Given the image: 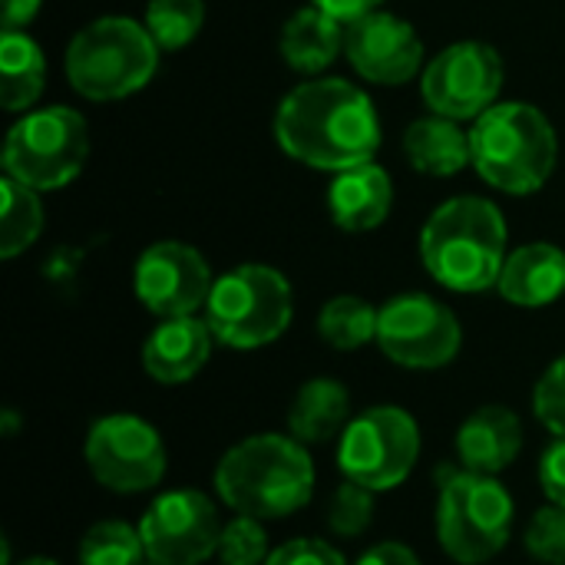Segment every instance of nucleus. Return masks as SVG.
Wrapping results in <instances>:
<instances>
[{
    "instance_id": "obj_11",
    "label": "nucleus",
    "mask_w": 565,
    "mask_h": 565,
    "mask_svg": "<svg viewBox=\"0 0 565 565\" xmlns=\"http://www.w3.org/2000/svg\"><path fill=\"white\" fill-rule=\"evenodd\" d=\"M139 536L149 563L202 565L218 553L222 520L212 497L202 490H169L142 513Z\"/></svg>"
},
{
    "instance_id": "obj_34",
    "label": "nucleus",
    "mask_w": 565,
    "mask_h": 565,
    "mask_svg": "<svg viewBox=\"0 0 565 565\" xmlns=\"http://www.w3.org/2000/svg\"><path fill=\"white\" fill-rule=\"evenodd\" d=\"M358 565H420V559L404 543H381V546L367 550L358 559Z\"/></svg>"
},
{
    "instance_id": "obj_24",
    "label": "nucleus",
    "mask_w": 565,
    "mask_h": 565,
    "mask_svg": "<svg viewBox=\"0 0 565 565\" xmlns=\"http://www.w3.org/2000/svg\"><path fill=\"white\" fill-rule=\"evenodd\" d=\"M0 195H3V209H0V258H17L23 248H30L40 238L43 209H40L36 189L17 182L13 175H3Z\"/></svg>"
},
{
    "instance_id": "obj_5",
    "label": "nucleus",
    "mask_w": 565,
    "mask_h": 565,
    "mask_svg": "<svg viewBox=\"0 0 565 565\" xmlns=\"http://www.w3.org/2000/svg\"><path fill=\"white\" fill-rule=\"evenodd\" d=\"M159 63V43L126 17H103L83 26L66 50L70 86L86 99H122L142 89Z\"/></svg>"
},
{
    "instance_id": "obj_18",
    "label": "nucleus",
    "mask_w": 565,
    "mask_h": 565,
    "mask_svg": "<svg viewBox=\"0 0 565 565\" xmlns=\"http://www.w3.org/2000/svg\"><path fill=\"white\" fill-rule=\"evenodd\" d=\"M500 295L520 308H543L565 291V252L536 242L516 248L497 281Z\"/></svg>"
},
{
    "instance_id": "obj_10",
    "label": "nucleus",
    "mask_w": 565,
    "mask_h": 565,
    "mask_svg": "<svg viewBox=\"0 0 565 565\" xmlns=\"http://www.w3.org/2000/svg\"><path fill=\"white\" fill-rule=\"evenodd\" d=\"M86 467L99 487L132 497L162 483L166 444L152 424L132 414H109L86 434Z\"/></svg>"
},
{
    "instance_id": "obj_31",
    "label": "nucleus",
    "mask_w": 565,
    "mask_h": 565,
    "mask_svg": "<svg viewBox=\"0 0 565 565\" xmlns=\"http://www.w3.org/2000/svg\"><path fill=\"white\" fill-rule=\"evenodd\" d=\"M533 411L553 437H565V354L540 377L533 391Z\"/></svg>"
},
{
    "instance_id": "obj_23",
    "label": "nucleus",
    "mask_w": 565,
    "mask_h": 565,
    "mask_svg": "<svg viewBox=\"0 0 565 565\" xmlns=\"http://www.w3.org/2000/svg\"><path fill=\"white\" fill-rule=\"evenodd\" d=\"M43 76H46V63L40 46L20 33V30H3L0 40V103L3 109L17 113L36 103V96L43 93Z\"/></svg>"
},
{
    "instance_id": "obj_4",
    "label": "nucleus",
    "mask_w": 565,
    "mask_h": 565,
    "mask_svg": "<svg viewBox=\"0 0 565 565\" xmlns=\"http://www.w3.org/2000/svg\"><path fill=\"white\" fill-rule=\"evenodd\" d=\"M470 156L493 189L526 195L546 185L556 166V132L536 106H490L470 129Z\"/></svg>"
},
{
    "instance_id": "obj_17",
    "label": "nucleus",
    "mask_w": 565,
    "mask_h": 565,
    "mask_svg": "<svg viewBox=\"0 0 565 565\" xmlns=\"http://www.w3.org/2000/svg\"><path fill=\"white\" fill-rule=\"evenodd\" d=\"M523 450V424L510 407H480L457 430V457L463 470L500 477L516 463Z\"/></svg>"
},
{
    "instance_id": "obj_20",
    "label": "nucleus",
    "mask_w": 565,
    "mask_h": 565,
    "mask_svg": "<svg viewBox=\"0 0 565 565\" xmlns=\"http://www.w3.org/2000/svg\"><path fill=\"white\" fill-rule=\"evenodd\" d=\"M351 424V394L334 377H315L301 384L288 407V434L311 447V444H331L341 437V430Z\"/></svg>"
},
{
    "instance_id": "obj_21",
    "label": "nucleus",
    "mask_w": 565,
    "mask_h": 565,
    "mask_svg": "<svg viewBox=\"0 0 565 565\" xmlns=\"http://www.w3.org/2000/svg\"><path fill=\"white\" fill-rule=\"evenodd\" d=\"M344 46L341 20L324 13L321 7L298 10L281 30V56L298 73H318L338 60Z\"/></svg>"
},
{
    "instance_id": "obj_33",
    "label": "nucleus",
    "mask_w": 565,
    "mask_h": 565,
    "mask_svg": "<svg viewBox=\"0 0 565 565\" xmlns=\"http://www.w3.org/2000/svg\"><path fill=\"white\" fill-rule=\"evenodd\" d=\"M540 487L550 503L565 507V437H556L540 460Z\"/></svg>"
},
{
    "instance_id": "obj_35",
    "label": "nucleus",
    "mask_w": 565,
    "mask_h": 565,
    "mask_svg": "<svg viewBox=\"0 0 565 565\" xmlns=\"http://www.w3.org/2000/svg\"><path fill=\"white\" fill-rule=\"evenodd\" d=\"M377 3H381V0H315V7H321L324 13L338 17L341 23H351V20H358V17H364V13L377 10Z\"/></svg>"
},
{
    "instance_id": "obj_38",
    "label": "nucleus",
    "mask_w": 565,
    "mask_h": 565,
    "mask_svg": "<svg viewBox=\"0 0 565 565\" xmlns=\"http://www.w3.org/2000/svg\"><path fill=\"white\" fill-rule=\"evenodd\" d=\"M146 565H159V563H146Z\"/></svg>"
},
{
    "instance_id": "obj_37",
    "label": "nucleus",
    "mask_w": 565,
    "mask_h": 565,
    "mask_svg": "<svg viewBox=\"0 0 565 565\" xmlns=\"http://www.w3.org/2000/svg\"><path fill=\"white\" fill-rule=\"evenodd\" d=\"M20 565H60V563H53V559H43V556H33V559H23Z\"/></svg>"
},
{
    "instance_id": "obj_9",
    "label": "nucleus",
    "mask_w": 565,
    "mask_h": 565,
    "mask_svg": "<svg viewBox=\"0 0 565 565\" xmlns=\"http://www.w3.org/2000/svg\"><path fill=\"white\" fill-rule=\"evenodd\" d=\"M89 152L86 122L66 106H50L20 119L3 142V172L46 192L79 175Z\"/></svg>"
},
{
    "instance_id": "obj_29",
    "label": "nucleus",
    "mask_w": 565,
    "mask_h": 565,
    "mask_svg": "<svg viewBox=\"0 0 565 565\" xmlns=\"http://www.w3.org/2000/svg\"><path fill=\"white\" fill-rule=\"evenodd\" d=\"M222 565H262L268 563L271 546H268V533L265 523L255 516H235L222 526V540H218V553Z\"/></svg>"
},
{
    "instance_id": "obj_7",
    "label": "nucleus",
    "mask_w": 565,
    "mask_h": 565,
    "mask_svg": "<svg viewBox=\"0 0 565 565\" xmlns=\"http://www.w3.org/2000/svg\"><path fill=\"white\" fill-rule=\"evenodd\" d=\"M513 497L497 477L460 470L440 487L437 540L460 565H483L500 556L513 533Z\"/></svg>"
},
{
    "instance_id": "obj_32",
    "label": "nucleus",
    "mask_w": 565,
    "mask_h": 565,
    "mask_svg": "<svg viewBox=\"0 0 565 565\" xmlns=\"http://www.w3.org/2000/svg\"><path fill=\"white\" fill-rule=\"evenodd\" d=\"M265 565H348V563H344V556H341L331 543L301 536V540H288V543H281L278 550H271V556H268V563Z\"/></svg>"
},
{
    "instance_id": "obj_30",
    "label": "nucleus",
    "mask_w": 565,
    "mask_h": 565,
    "mask_svg": "<svg viewBox=\"0 0 565 565\" xmlns=\"http://www.w3.org/2000/svg\"><path fill=\"white\" fill-rule=\"evenodd\" d=\"M526 553L546 565H565V507L546 503L526 526Z\"/></svg>"
},
{
    "instance_id": "obj_14",
    "label": "nucleus",
    "mask_w": 565,
    "mask_h": 565,
    "mask_svg": "<svg viewBox=\"0 0 565 565\" xmlns=\"http://www.w3.org/2000/svg\"><path fill=\"white\" fill-rule=\"evenodd\" d=\"M205 258L182 242H159L136 262V295L159 318H189L212 295Z\"/></svg>"
},
{
    "instance_id": "obj_22",
    "label": "nucleus",
    "mask_w": 565,
    "mask_h": 565,
    "mask_svg": "<svg viewBox=\"0 0 565 565\" xmlns=\"http://www.w3.org/2000/svg\"><path fill=\"white\" fill-rule=\"evenodd\" d=\"M404 152L411 166L427 175H454L467 162H473L470 132H460L447 116L417 119L404 136Z\"/></svg>"
},
{
    "instance_id": "obj_25",
    "label": "nucleus",
    "mask_w": 565,
    "mask_h": 565,
    "mask_svg": "<svg viewBox=\"0 0 565 565\" xmlns=\"http://www.w3.org/2000/svg\"><path fill=\"white\" fill-rule=\"evenodd\" d=\"M377 321H381V311L371 308L364 298L341 295L321 308L318 334L338 351H358V348L377 341Z\"/></svg>"
},
{
    "instance_id": "obj_1",
    "label": "nucleus",
    "mask_w": 565,
    "mask_h": 565,
    "mask_svg": "<svg viewBox=\"0 0 565 565\" xmlns=\"http://www.w3.org/2000/svg\"><path fill=\"white\" fill-rule=\"evenodd\" d=\"M275 132L291 159L331 172L371 162L381 146L371 96L344 79H311L291 89L278 106Z\"/></svg>"
},
{
    "instance_id": "obj_2",
    "label": "nucleus",
    "mask_w": 565,
    "mask_h": 565,
    "mask_svg": "<svg viewBox=\"0 0 565 565\" xmlns=\"http://www.w3.org/2000/svg\"><path fill=\"white\" fill-rule=\"evenodd\" d=\"M218 500L262 523L305 510L315 497V463L291 434H255L235 444L215 467Z\"/></svg>"
},
{
    "instance_id": "obj_12",
    "label": "nucleus",
    "mask_w": 565,
    "mask_h": 565,
    "mask_svg": "<svg viewBox=\"0 0 565 565\" xmlns=\"http://www.w3.org/2000/svg\"><path fill=\"white\" fill-rule=\"evenodd\" d=\"M377 344L401 367L434 371L457 358L463 331L447 305L427 295H401L381 308Z\"/></svg>"
},
{
    "instance_id": "obj_13",
    "label": "nucleus",
    "mask_w": 565,
    "mask_h": 565,
    "mask_svg": "<svg viewBox=\"0 0 565 565\" xmlns=\"http://www.w3.org/2000/svg\"><path fill=\"white\" fill-rule=\"evenodd\" d=\"M503 86V63L493 46L467 40L454 43L430 60L420 89L427 106L447 119L483 116Z\"/></svg>"
},
{
    "instance_id": "obj_28",
    "label": "nucleus",
    "mask_w": 565,
    "mask_h": 565,
    "mask_svg": "<svg viewBox=\"0 0 565 565\" xmlns=\"http://www.w3.org/2000/svg\"><path fill=\"white\" fill-rule=\"evenodd\" d=\"M374 510H377L374 507V490H367V487H361L354 480H344L334 490L331 503H328V526L341 540H358V536H364L371 530Z\"/></svg>"
},
{
    "instance_id": "obj_26",
    "label": "nucleus",
    "mask_w": 565,
    "mask_h": 565,
    "mask_svg": "<svg viewBox=\"0 0 565 565\" xmlns=\"http://www.w3.org/2000/svg\"><path fill=\"white\" fill-rule=\"evenodd\" d=\"M146 546L139 536V526H129L122 520H103L89 526L76 546L79 565H146Z\"/></svg>"
},
{
    "instance_id": "obj_36",
    "label": "nucleus",
    "mask_w": 565,
    "mask_h": 565,
    "mask_svg": "<svg viewBox=\"0 0 565 565\" xmlns=\"http://www.w3.org/2000/svg\"><path fill=\"white\" fill-rule=\"evenodd\" d=\"M40 10V0H3V30L26 26Z\"/></svg>"
},
{
    "instance_id": "obj_27",
    "label": "nucleus",
    "mask_w": 565,
    "mask_h": 565,
    "mask_svg": "<svg viewBox=\"0 0 565 565\" xmlns=\"http://www.w3.org/2000/svg\"><path fill=\"white\" fill-rule=\"evenodd\" d=\"M205 20L202 0H152L146 10V30L159 43V50L185 46Z\"/></svg>"
},
{
    "instance_id": "obj_6",
    "label": "nucleus",
    "mask_w": 565,
    "mask_h": 565,
    "mask_svg": "<svg viewBox=\"0 0 565 565\" xmlns=\"http://www.w3.org/2000/svg\"><path fill=\"white\" fill-rule=\"evenodd\" d=\"M291 285L268 265H238L212 285L205 324L212 338L235 351L278 341L291 324Z\"/></svg>"
},
{
    "instance_id": "obj_15",
    "label": "nucleus",
    "mask_w": 565,
    "mask_h": 565,
    "mask_svg": "<svg viewBox=\"0 0 565 565\" xmlns=\"http://www.w3.org/2000/svg\"><path fill=\"white\" fill-rule=\"evenodd\" d=\"M344 50L364 79L384 83V86L407 83L420 70V60H424V46L414 26L381 10H371L348 23Z\"/></svg>"
},
{
    "instance_id": "obj_19",
    "label": "nucleus",
    "mask_w": 565,
    "mask_h": 565,
    "mask_svg": "<svg viewBox=\"0 0 565 565\" xmlns=\"http://www.w3.org/2000/svg\"><path fill=\"white\" fill-rule=\"evenodd\" d=\"M391 199H394V189H391L387 172L374 162H364V166L338 172L328 192V209L338 228L367 232L387 218Z\"/></svg>"
},
{
    "instance_id": "obj_16",
    "label": "nucleus",
    "mask_w": 565,
    "mask_h": 565,
    "mask_svg": "<svg viewBox=\"0 0 565 565\" xmlns=\"http://www.w3.org/2000/svg\"><path fill=\"white\" fill-rule=\"evenodd\" d=\"M212 354V331L195 315L166 318L142 348V367L159 384H185L192 381Z\"/></svg>"
},
{
    "instance_id": "obj_3",
    "label": "nucleus",
    "mask_w": 565,
    "mask_h": 565,
    "mask_svg": "<svg viewBox=\"0 0 565 565\" xmlns=\"http://www.w3.org/2000/svg\"><path fill=\"white\" fill-rule=\"evenodd\" d=\"M507 222L487 199L460 195L444 202L420 235V255L427 271L450 291L497 288L507 265Z\"/></svg>"
},
{
    "instance_id": "obj_8",
    "label": "nucleus",
    "mask_w": 565,
    "mask_h": 565,
    "mask_svg": "<svg viewBox=\"0 0 565 565\" xmlns=\"http://www.w3.org/2000/svg\"><path fill=\"white\" fill-rule=\"evenodd\" d=\"M420 457L417 420L404 407H371L344 427L338 437V470L374 493L401 487Z\"/></svg>"
}]
</instances>
